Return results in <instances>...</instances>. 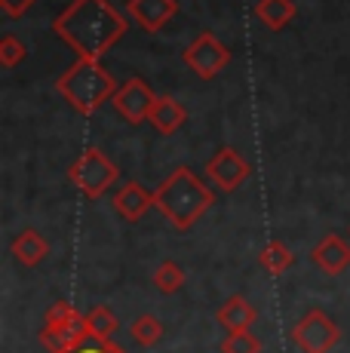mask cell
Segmentation results:
<instances>
[{"mask_svg": "<svg viewBox=\"0 0 350 353\" xmlns=\"http://www.w3.org/2000/svg\"><path fill=\"white\" fill-rule=\"evenodd\" d=\"M34 3L37 0H0V10H3L6 19H19V16H25Z\"/></svg>", "mask_w": 350, "mask_h": 353, "instance_id": "cb8c5ba5", "label": "cell"}, {"mask_svg": "<svg viewBox=\"0 0 350 353\" xmlns=\"http://www.w3.org/2000/svg\"><path fill=\"white\" fill-rule=\"evenodd\" d=\"M212 203H215V194L206 188V181L197 179V172L187 166L172 169L169 179H163L160 188L154 191V206L178 230H187L197 225L212 209Z\"/></svg>", "mask_w": 350, "mask_h": 353, "instance_id": "7a4b0ae2", "label": "cell"}, {"mask_svg": "<svg viewBox=\"0 0 350 353\" xmlns=\"http://www.w3.org/2000/svg\"><path fill=\"white\" fill-rule=\"evenodd\" d=\"M185 268H181L178 261H163L157 270H154V286H157L163 295H172V292H178L185 286Z\"/></svg>", "mask_w": 350, "mask_h": 353, "instance_id": "d6986e66", "label": "cell"}, {"mask_svg": "<svg viewBox=\"0 0 350 353\" xmlns=\"http://www.w3.org/2000/svg\"><path fill=\"white\" fill-rule=\"evenodd\" d=\"M185 120H187V111H185L181 101H175L172 96H157L147 123L157 129L160 135H175L181 126H185Z\"/></svg>", "mask_w": 350, "mask_h": 353, "instance_id": "5bb4252c", "label": "cell"}, {"mask_svg": "<svg viewBox=\"0 0 350 353\" xmlns=\"http://www.w3.org/2000/svg\"><path fill=\"white\" fill-rule=\"evenodd\" d=\"M292 261H295V255L289 252V246L282 240H271L265 249L258 252V264L267 270L271 276H280V274H286L289 268H292Z\"/></svg>", "mask_w": 350, "mask_h": 353, "instance_id": "e0dca14e", "label": "cell"}, {"mask_svg": "<svg viewBox=\"0 0 350 353\" xmlns=\"http://www.w3.org/2000/svg\"><path fill=\"white\" fill-rule=\"evenodd\" d=\"M52 31L74 50L77 59H96L102 56L130 31V19L111 6V0H74L52 22Z\"/></svg>", "mask_w": 350, "mask_h": 353, "instance_id": "6da1fadb", "label": "cell"}, {"mask_svg": "<svg viewBox=\"0 0 350 353\" xmlns=\"http://www.w3.org/2000/svg\"><path fill=\"white\" fill-rule=\"evenodd\" d=\"M154 101H157V96H154L151 86H147L141 77H132V80H126L117 92H114L111 105H114V111L126 120V123L138 126V123H145V120L151 117Z\"/></svg>", "mask_w": 350, "mask_h": 353, "instance_id": "9c48e42d", "label": "cell"}, {"mask_svg": "<svg viewBox=\"0 0 350 353\" xmlns=\"http://www.w3.org/2000/svg\"><path fill=\"white\" fill-rule=\"evenodd\" d=\"M117 90L120 86H117V80H114V74L107 71L102 62H96V59H77V62L56 80V92L68 101L80 117L96 114L105 101L114 99Z\"/></svg>", "mask_w": 350, "mask_h": 353, "instance_id": "3957f363", "label": "cell"}, {"mask_svg": "<svg viewBox=\"0 0 350 353\" xmlns=\"http://www.w3.org/2000/svg\"><path fill=\"white\" fill-rule=\"evenodd\" d=\"M215 320H218V325L227 332H249L255 325V320H258V310H255L243 295H231L218 310H215Z\"/></svg>", "mask_w": 350, "mask_h": 353, "instance_id": "4fadbf2b", "label": "cell"}, {"mask_svg": "<svg viewBox=\"0 0 350 353\" xmlns=\"http://www.w3.org/2000/svg\"><path fill=\"white\" fill-rule=\"evenodd\" d=\"M25 56H28V46L19 37L6 34V37L0 40V68H16L19 62H25Z\"/></svg>", "mask_w": 350, "mask_h": 353, "instance_id": "7402d4cb", "label": "cell"}, {"mask_svg": "<svg viewBox=\"0 0 350 353\" xmlns=\"http://www.w3.org/2000/svg\"><path fill=\"white\" fill-rule=\"evenodd\" d=\"M68 179L86 200H99V196L120 179V172H117V166H114L105 151H99V148H86V151L71 163Z\"/></svg>", "mask_w": 350, "mask_h": 353, "instance_id": "5b68a950", "label": "cell"}, {"mask_svg": "<svg viewBox=\"0 0 350 353\" xmlns=\"http://www.w3.org/2000/svg\"><path fill=\"white\" fill-rule=\"evenodd\" d=\"M10 252H12V258H16L19 264H22V268H37V264L50 255V243L43 240V234H40V230L25 228L22 234H16Z\"/></svg>", "mask_w": 350, "mask_h": 353, "instance_id": "9a60e30c", "label": "cell"}, {"mask_svg": "<svg viewBox=\"0 0 350 353\" xmlns=\"http://www.w3.org/2000/svg\"><path fill=\"white\" fill-rule=\"evenodd\" d=\"M255 19H258L265 28L282 31L295 19V3L292 0H258V6H255Z\"/></svg>", "mask_w": 350, "mask_h": 353, "instance_id": "2e32d148", "label": "cell"}, {"mask_svg": "<svg viewBox=\"0 0 350 353\" xmlns=\"http://www.w3.org/2000/svg\"><path fill=\"white\" fill-rule=\"evenodd\" d=\"M221 353H261V341L252 332H227L221 341Z\"/></svg>", "mask_w": 350, "mask_h": 353, "instance_id": "44dd1931", "label": "cell"}, {"mask_svg": "<svg viewBox=\"0 0 350 353\" xmlns=\"http://www.w3.org/2000/svg\"><path fill=\"white\" fill-rule=\"evenodd\" d=\"M86 338V314H80L71 301H56L46 310L40 329V344L46 353H74Z\"/></svg>", "mask_w": 350, "mask_h": 353, "instance_id": "277c9868", "label": "cell"}, {"mask_svg": "<svg viewBox=\"0 0 350 353\" xmlns=\"http://www.w3.org/2000/svg\"><path fill=\"white\" fill-rule=\"evenodd\" d=\"M117 329H120L117 316H114V310L105 307V304H99V307H92L90 314H86V332H90V338H99V341H111Z\"/></svg>", "mask_w": 350, "mask_h": 353, "instance_id": "ac0fdd59", "label": "cell"}, {"mask_svg": "<svg viewBox=\"0 0 350 353\" xmlns=\"http://www.w3.org/2000/svg\"><path fill=\"white\" fill-rule=\"evenodd\" d=\"M203 172L221 194H234L240 185H246V179L252 175V166H249V160L237 148H218V151L206 160Z\"/></svg>", "mask_w": 350, "mask_h": 353, "instance_id": "ba28073f", "label": "cell"}, {"mask_svg": "<svg viewBox=\"0 0 350 353\" xmlns=\"http://www.w3.org/2000/svg\"><path fill=\"white\" fill-rule=\"evenodd\" d=\"M289 338L301 353H332L335 344L341 341V329L326 310L311 307L289 329Z\"/></svg>", "mask_w": 350, "mask_h": 353, "instance_id": "8992f818", "label": "cell"}, {"mask_svg": "<svg viewBox=\"0 0 350 353\" xmlns=\"http://www.w3.org/2000/svg\"><path fill=\"white\" fill-rule=\"evenodd\" d=\"M111 206L123 221H138L141 215L154 206V191H145L138 181H126L123 188L114 191Z\"/></svg>", "mask_w": 350, "mask_h": 353, "instance_id": "7c38bea8", "label": "cell"}, {"mask_svg": "<svg viewBox=\"0 0 350 353\" xmlns=\"http://www.w3.org/2000/svg\"><path fill=\"white\" fill-rule=\"evenodd\" d=\"M126 12H130V19L138 25V28L154 34L178 12V3H175V0H130V3H126Z\"/></svg>", "mask_w": 350, "mask_h": 353, "instance_id": "30bf717a", "label": "cell"}, {"mask_svg": "<svg viewBox=\"0 0 350 353\" xmlns=\"http://www.w3.org/2000/svg\"><path fill=\"white\" fill-rule=\"evenodd\" d=\"M311 261L322 270V274H329V276L344 274V268H350V243H344L338 234H326L313 246Z\"/></svg>", "mask_w": 350, "mask_h": 353, "instance_id": "8fae6325", "label": "cell"}, {"mask_svg": "<svg viewBox=\"0 0 350 353\" xmlns=\"http://www.w3.org/2000/svg\"><path fill=\"white\" fill-rule=\"evenodd\" d=\"M181 59L200 80H212L231 65V50L212 31H203L191 40V46L181 52Z\"/></svg>", "mask_w": 350, "mask_h": 353, "instance_id": "52a82bcc", "label": "cell"}, {"mask_svg": "<svg viewBox=\"0 0 350 353\" xmlns=\"http://www.w3.org/2000/svg\"><path fill=\"white\" fill-rule=\"evenodd\" d=\"M130 332H132V338H136V344H141V347H154V344L163 338V323H160L157 316L145 314L130 325Z\"/></svg>", "mask_w": 350, "mask_h": 353, "instance_id": "ffe728a7", "label": "cell"}, {"mask_svg": "<svg viewBox=\"0 0 350 353\" xmlns=\"http://www.w3.org/2000/svg\"><path fill=\"white\" fill-rule=\"evenodd\" d=\"M74 353H126L123 347H117L114 341H99V338H86Z\"/></svg>", "mask_w": 350, "mask_h": 353, "instance_id": "603a6c76", "label": "cell"}]
</instances>
